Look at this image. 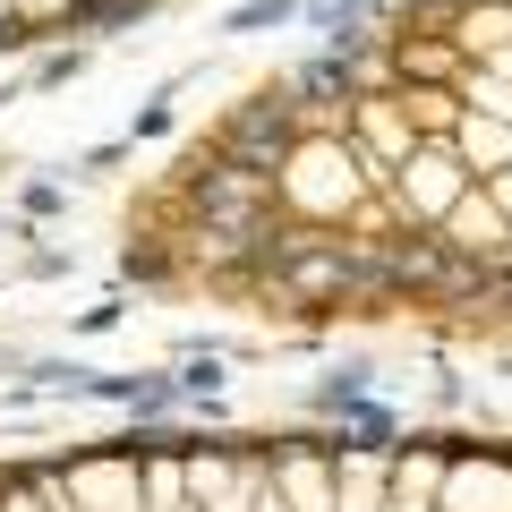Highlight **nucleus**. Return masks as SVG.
<instances>
[{
	"instance_id": "1",
	"label": "nucleus",
	"mask_w": 512,
	"mask_h": 512,
	"mask_svg": "<svg viewBox=\"0 0 512 512\" xmlns=\"http://www.w3.org/2000/svg\"><path fill=\"white\" fill-rule=\"evenodd\" d=\"M0 512H512V436H120L0 461Z\"/></svg>"
},
{
	"instance_id": "2",
	"label": "nucleus",
	"mask_w": 512,
	"mask_h": 512,
	"mask_svg": "<svg viewBox=\"0 0 512 512\" xmlns=\"http://www.w3.org/2000/svg\"><path fill=\"white\" fill-rule=\"evenodd\" d=\"M128 9H154V0H0V43H35V35H86L111 26Z\"/></svg>"
}]
</instances>
